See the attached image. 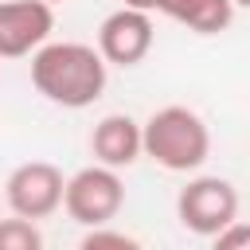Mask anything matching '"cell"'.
Segmentation results:
<instances>
[{
    "label": "cell",
    "instance_id": "cell-1",
    "mask_svg": "<svg viewBox=\"0 0 250 250\" xmlns=\"http://www.w3.org/2000/svg\"><path fill=\"white\" fill-rule=\"evenodd\" d=\"M105 59L98 47L90 43H74V39H62V43H43L39 51H31V86L51 102V105H62V109H86L102 98L105 90Z\"/></svg>",
    "mask_w": 250,
    "mask_h": 250
},
{
    "label": "cell",
    "instance_id": "cell-2",
    "mask_svg": "<svg viewBox=\"0 0 250 250\" xmlns=\"http://www.w3.org/2000/svg\"><path fill=\"white\" fill-rule=\"evenodd\" d=\"M141 148L168 172H195L211 156V129L188 105H164L141 125Z\"/></svg>",
    "mask_w": 250,
    "mask_h": 250
},
{
    "label": "cell",
    "instance_id": "cell-3",
    "mask_svg": "<svg viewBox=\"0 0 250 250\" xmlns=\"http://www.w3.org/2000/svg\"><path fill=\"white\" fill-rule=\"evenodd\" d=\"M125 207V184H121V172L117 168H105V164H90V168H78L66 188H62V211L78 223V227H102V223H113L117 211Z\"/></svg>",
    "mask_w": 250,
    "mask_h": 250
},
{
    "label": "cell",
    "instance_id": "cell-4",
    "mask_svg": "<svg viewBox=\"0 0 250 250\" xmlns=\"http://www.w3.org/2000/svg\"><path fill=\"white\" fill-rule=\"evenodd\" d=\"M176 219L199 238H215L230 219H238V191L223 176H195L176 195Z\"/></svg>",
    "mask_w": 250,
    "mask_h": 250
},
{
    "label": "cell",
    "instance_id": "cell-5",
    "mask_svg": "<svg viewBox=\"0 0 250 250\" xmlns=\"http://www.w3.org/2000/svg\"><path fill=\"white\" fill-rule=\"evenodd\" d=\"M62 188H66V176L51 160H27V164L8 172L4 203L12 207V215L39 223V219H51L62 207Z\"/></svg>",
    "mask_w": 250,
    "mask_h": 250
},
{
    "label": "cell",
    "instance_id": "cell-6",
    "mask_svg": "<svg viewBox=\"0 0 250 250\" xmlns=\"http://www.w3.org/2000/svg\"><path fill=\"white\" fill-rule=\"evenodd\" d=\"M55 31L47 0H0V59H27Z\"/></svg>",
    "mask_w": 250,
    "mask_h": 250
},
{
    "label": "cell",
    "instance_id": "cell-7",
    "mask_svg": "<svg viewBox=\"0 0 250 250\" xmlns=\"http://www.w3.org/2000/svg\"><path fill=\"white\" fill-rule=\"evenodd\" d=\"M152 39H156L152 12H141V8H129V4L109 12L98 27V51L113 66H137L152 51Z\"/></svg>",
    "mask_w": 250,
    "mask_h": 250
},
{
    "label": "cell",
    "instance_id": "cell-8",
    "mask_svg": "<svg viewBox=\"0 0 250 250\" xmlns=\"http://www.w3.org/2000/svg\"><path fill=\"white\" fill-rule=\"evenodd\" d=\"M90 152H94L98 164L117 168V172L137 164L145 156V148H141V121H133L129 113H105L94 125V133H90Z\"/></svg>",
    "mask_w": 250,
    "mask_h": 250
},
{
    "label": "cell",
    "instance_id": "cell-9",
    "mask_svg": "<svg viewBox=\"0 0 250 250\" xmlns=\"http://www.w3.org/2000/svg\"><path fill=\"white\" fill-rule=\"evenodd\" d=\"M156 12L184 23L195 35H219L234 20V0H160Z\"/></svg>",
    "mask_w": 250,
    "mask_h": 250
},
{
    "label": "cell",
    "instance_id": "cell-10",
    "mask_svg": "<svg viewBox=\"0 0 250 250\" xmlns=\"http://www.w3.org/2000/svg\"><path fill=\"white\" fill-rule=\"evenodd\" d=\"M43 246V230L35 227V219L12 215L0 219V250H39Z\"/></svg>",
    "mask_w": 250,
    "mask_h": 250
},
{
    "label": "cell",
    "instance_id": "cell-11",
    "mask_svg": "<svg viewBox=\"0 0 250 250\" xmlns=\"http://www.w3.org/2000/svg\"><path fill=\"white\" fill-rule=\"evenodd\" d=\"M137 246H141V238H133L125 230H109V223L86 227V234H82V250H137Z\"/></svg>",
    "mask_w": 250,
    "mask_h": 250
},
{
    "label": "cell",
    "instance_id": "cell-12",
    "mask_svg": "<svg viewBox=\"0 0 250 250\" xmlns=\"http://www.w3.org/2000/svg\"><path fill=\"white\" fill-rule=\"evenodd\" d=\"M211 242H215V250H250V223L246 219H230Z\"/></svg>",
    "mask_w": 250,
    "mask_h": 250
},
{
    "label": "cell",
    "instance_id": "cell-13",
    "mask_svg": "<svg viewBox=\"0 0 250 250\" xmlns=\"http://www.w3.org/2000/svg\"><path fill=\"white\" fill-rule=\"evenodd\" d=\"M121 4H129V8H141V12H156V8H160V0H121Z\"/></svg>",
    "mask_w": 250,
    "mask_h": 250
},
{
    "label": "cell",
    "instance_id": "cell-14",
    "mask_svg": "<svg viewBox=\"0 0 250 250\" xmlns=\"http://www.w3.org/2000/svg\"><path fill=\"white\" fill-rule=\"evenodd\" d=\"M47 4H51V8H55V4H66V0H47Z\"/></svg>",
    "mask_w": 250,
    "mask_h": 250
},
{
    "label": "cell",
    "instance_id": "cell-15",
    "mask_svg": "<svg viewBox=\"0 0 250 250\" xmlns=\"http://www.w3.org/2000/svg\"><path fill=\"white\" fill-rule=\"evenodd\" d=\"M234 4H242V8H250V0H234Z\"/></svg>",
    "mask_w": 250,
    "mask_h": 250
}]
</instances>
